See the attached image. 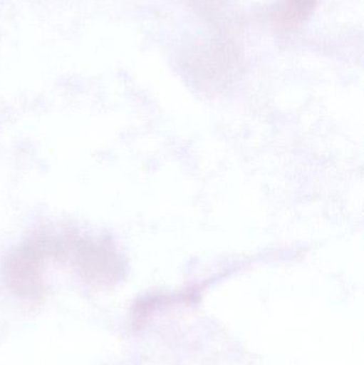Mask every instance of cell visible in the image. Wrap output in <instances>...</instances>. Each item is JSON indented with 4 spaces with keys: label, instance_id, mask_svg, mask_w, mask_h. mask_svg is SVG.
Listing matches in <instances>:
<instances>
[{
    "label": "cell",
    "instance_id": "cell-1",
    "mask_svg": "<svg viewBox=\"0 0 364 365\" xmlns=\"http://www.w3.org/2000/svg\"><path fill=\"white\" fill-rule=\"evenodd\" d=\"M316 0H284L274 19L284 27H290L305 21L316 6Z\"/></svg>",
    "mask_w": 364,
    "mask_h": 365
}]
</instances>
